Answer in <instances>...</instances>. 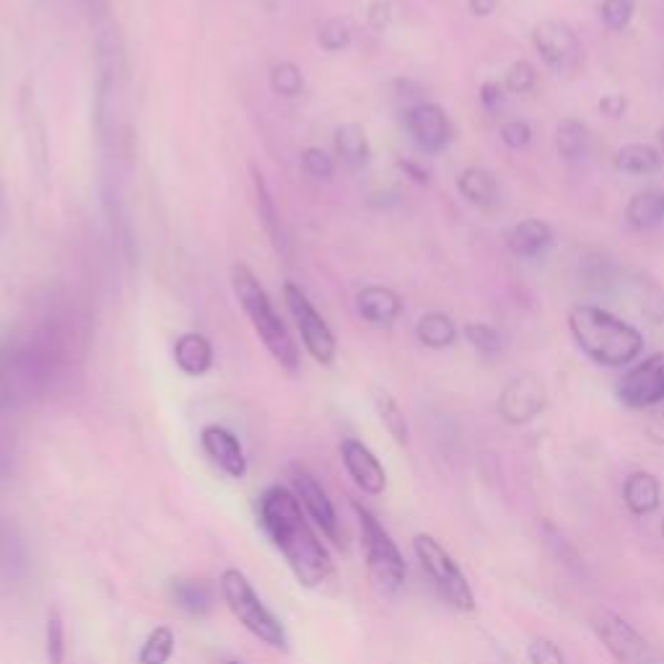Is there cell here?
I'll return each mask as SVG.
<instances>
[{"label":"cell","mask_w":664,"mask_h":664,"mask_svg":"<svg viewBox=\"0 0 664 664\" xmlns=\"http://www.w3.org/2000/svg\"><path fill=\"white\" fill-rule=\"evenodd\" d=\"M262 530L270 537V543L286 558L288 569L294 571L301 587H322L332 574L330 550L312 530L307 511L301 506L294 488L270 486L260 496L257 504Z\"/></svg>","instance_id":"cell-1"},{"label":"cell","mask_w":664,"mask_h":664,"mask_svg":"<svg viewBox=\"0 0 664 664\" xmlns=\"http://www.w3.org/2000/svg\"><path fill=\"white\" fill-rule=\"evenodd\" d=\"M569 330L576 345L592 358L594 364L610 366V369L631 364L644 351L641 332L600 307L579 304L571 309Z\"/></svg>","instance_id":"cell-2"},{"label":"cell","mask_w":664,"mask_h":664,"mask_svg":"<svg viewBox=\"0 0 664 664\" xmlns=\"http://www.w3.org/2000/svg\"><path fill=\"white\" fill-rule=\"evenodd\" d=\"M231 283L237 291V299L242 304L244 314L249 317L255 332L270 351V356L288 371L299 369V348H296L291 332L283 325L281 314L273 309V301L268 299L265 288L255 278V273L247 265H234L231 270Z\"/></svg>","instance_id":"cell-3"},{"label":"cell","mask_w":664,"mask_h":664,"mask_svg":"<svg viewBox=\"0 0 664 664\" xmlns=\"http://www.w3.org/2000/svg\"><path fill=\"white\" fill-rule=\"evenodd\" d=\"M351 506L356 511L358 530H361V548H364L366 571H369L371 584L377 587V592L392 597L405 584L408 563H405L403 553H400L390 532L382 527V522L364 504L353 501Z\"/></svg>","instance_id":"cell-4"},{"label":"cell","mask_w":664,"mask_h":664,"mask_svg":"<svg viewBox=\"0 0 664 664\" xmlns=\"http://www.w3.org/2000/svg\"><path fill=\"white\" fill-rule=\"evenodd\" d=\"M221 597H224L229 613L247 628L257 641H262L270 649H288V633L283 623L275 618L260 594L255 592L252 581L239 569H226L221 574Z\"/></svg>","instance_id":"cell-5"},{"label":"cell","mask_w":664,"mask_h":664,"mask_svg":"<svg viewBox=\"0 0 664 664\" xmlns=\"http://www.w3.org/2000/svg\"><path fill=\"white\" fill-rule=\"evenodd\" d=\"M413 550L418 563H421L423 574L431 579L434 589L441 594V600L447 602L449 607H454V610H460V613H473V587H470L467 576L462 574V569L457 566V561L449 556L447 548H444L434 535L418 532V535L413 537Z\"/></svg>","instance_id":"cell-6"},{"label":"cell","mask_w":664,"mask_h":664,"mask_svg":"<svg viewBox=\"0 0 664 664\" xmlns=\"http://www.w3.org/2000/svg\"><path fill=\"white\" fill-rule=\"evenodd\" d=\"M589 626L618 664H654L652 649L644 636L613 610L597 607L589 618Z\"/></svg>","instance_id":"cell-7"},{"label":"cell","mask_w":664,"mask_h":664,"mask_svg":"<svg viewBox=\"0 0 664 664\" xmlns=\"http://www.w3.org/2000/svg\"><path fill=\"white\" fill-rule=\"evenodd\" d=\"M283 294H286L288 309H291L296 325H299L307 351L312 353L314 361H320V364L325 366L332 364L338 345H335V335H332V330L327 327V322L322 320V314L312 307V301H309L307 296H304V291L296 288L294 283H288Z\"/></svg>","instance_id":"cell-8"},{"label":"cell","mask_w":664,"mask_h":664,"mask_svg":"<svg viewBox=\"0 0 664 664\" xmlns=\"http://www.w3.org/2000/svg\"><path fill=\"white\" fill-rule=\"evenodd\" d=\"M291 486H294V493L299 496L301 506H304L307 517L314 522V527H317L327 540H332V545H343L338 511L332 506L330 496H327L320 480L314 478L307 467L294 465L291 467Z\"/></svg>","instance_id":"cell-9"},{"label":"cell","mask_w":664,"mask_h":664,"mask_svg":"<svg viewBox=\"0 0 664 664\" xmlns=\"http://www.w3.org/2000/svg\"><path fill=\"white\" fill-rule=\"evenodd\" d=\"M618 400L626 408L644 410L664 403V353H654L633 366L618 382Z\"/></svg>","instance_id":"cell-10"},{"label":"cell","mask_w":664,"mask_h":664,"mask_svg":"<svg viewBox=\"0 0 664 664\" xmlns=\"http://www.w3.org/2000/svg\"><path fill=\"white\" fill-rule=\"evenodd\" d=\"M545 408L543 382L535 374H519L498 395V415L509 426H524L535 421Z\"/></svg>","instance_id":"cell-11"},{"label":"cell","mask_w":664,"mask_h":664,"mask_svg":"<svg viewBox=\"0 0 664 664\" xmlns=\"http://www.w3.org/2000/svg\"><path fill=\"white\" fill-rule=\"evenodd\" d=\"M532 42H535V50L540 52L545 65L553 68V71H569V68L579 63V37H576V32L566 21H540L535 26V32H532Z\"/></svg>","instance_id":"cell-12"},{"label":"cell","mask_w":664,"mask_h":664,"mask_svg":"<svg viewBox=\"0 0 664 664\" xmlns=\"http://www.w3.org/2000/svg\"><path fill=\"white\" fill-rule=\"evenodd\" d=\"M405 125H408L415 146L426 154H439L441 148L452 141V122L439 104L423 102L410 107L405 115Z\"/></svg>","instance_id":"cell-13"},{"label":"cell","mask_w":664,"mask_h":664,"mask_svg":"<svg viewBox=\"0 0 664 664\" xmlns=\"http://www.w3.org/2000/svg\"><path fill=\"white\" fill-rule=\"evenodd\" d=\"M340 460H343L345 470L361 491L369 493V496H382L384 488H387V470L364 441L345 439L340 444Z\"/></svg>","instance_id":"cell-14"},{"label":"cell","mask_w":664,"mask_h":664,"mask_svg":"<svg viewBox=\"0 0 664 664\" xmlns=\"http://www.w3.org/2000/svg\"><path fill=\"white\" fill-rule=\"evenodd\" d=\"M200 447L208 454V460L231 480H242L247 475V454L239 436L231 434L229 428L205 426L200 431Z\"/></svg>","instance_id":"cell-15"},{"label":"cell","mask_w":664,"mask_h":664,"mask_svg":"<svg viewBox=\"0 0 664 664\" xmlns=\"http://www.w3.org/2000/svg\"><path fill=\"white\" fill-rule=\"evenodd\" d=\"M623 504L633 517H649L662 504V486L652 473L636 470L623 483Z\"/></svg>","instance_id":"cell-16"},{"label":"cell","mask_w":664,"mask_h":664,"mask_svg":"<svg viewBox=\"0 0 664 664\" xmlns=\"http://www.w3.org/2000/svg\"><path fill=\"white\" fill-rule=\"evenodd\" d=\"M358 312L374 325H392L403 312V301L384 286H366L358 291Z\"/></svg>","instance_id":"cell-17"},{"label":"cell","mask_w":664,"mask_h":664,"mask_svg":"<svg viewBox=\"0 0 664 664\" xmlns=\"http://www.w3.org/2000/svg\"><path fill=\"white\" fill-rule=\"evenodd\" d=\"M174 361L187 377H203L213 366V345L205 335L187 332L174 343Z\"/></svg>","instance_id":"cell-18"},{"label":"cell","mask_w":664,"mask_h":664,"mask_svg":"<svg viewBox=\"0 0 664 664\" xmlns=\"http://www.w3.org/2000/svg\"><path fill=\"white\" fill-rule=\"evenodd\" d=\"M553 231L540 218H524L509 234V249L517 257H537L550 247Z\"/></svg>","instance_id":"cell-19"},{"label":"cell","mask_w":664,"mask_h":664,"mask_svg":"<svg viewBox=\"0 0 664 664\" xmlns=\"http://www.w3.org/2000/svg\"><path fill=\"white\" fill-rule=\"evenodd\" d=\"M626 221L636 231H649L664 221V190L649 187L636 192L626 208Z\"/></svg>","instance_id":"cell-20"},{"label":"cell","mask_w":664,"mask_h":664,"mask_svg":"<svg viewBox=\"0 0 664 664\" xmlns=\"http://www.w3.org/2000/svg\"><path fill=\"white\" fill-rule=\"evenodd\" d=\"M172 600L190 618H205L213 610V589L200 579H177L172 584Z\"/></svg>","instance_id":"cell-21"},{"label":"cell","mask_w":664,"mask_h":664,"mask_svg":"<svg viewBox=\"0 0 664 664\" xmlns=\"http://www.w3.org/2000/svg\"><path fill=\"white\" fill-rule=\"evenodd\" d=\"M457 187H460L462 198L478 208H493L498 203V182L486 169H478V166L465 169L457 179Z\"/></svg>","instance_id":"cell-22"},{"label":"cell","mask_w":664,"mask_h":664,"mask_svg":"<svg viewBox=\"0 0 664 664\" xmlns=\"http://www.w3.org/2000/svg\"><path fill=\"white\" fill-rule=\"evenodd\" d=\"M371 397H374V408H377L379 418H382L384 428L390 431L392 439H395L400 447H408L410 426H408V418H405L403 408H400V403H397L390 392L382 390V387H374V390H371Z\"/></svg>","instance_id":"cell-23"},{"label":"cell","mask_w":664,"mask_h":664,"mask_svg":"<svg viewBox=\"0 0 664 664\" xmlns=\"http://www.w3.org/2000/svg\"><path fill=\"white\" fill-rule=\"evenodd\" d=\"M615 166L620 172L636 174V177H646V174L659 172L662 166V156H659L657 148L644 146V143H628L618 151L615 156Z\"/></svg>","instance_id":"cell-24"},{"label":"cell","mask_w":664,"mask_h":664,"mask_svg":"<svg viewBox=\"0 0 664 664\" xmlns=\"http://www.w3.org/2000/svg\"><path fill=\"white\" fill-rule=\"evenodd\" d=\"M252 182H255L257 216H260L262 226H265V231H268L270 242H273L278 249H283L286 247V234H283L281 216H278V208H275L273 198H270L268 185H265V179H262V174L257 172V169L252 172Z\"/></svg>","instance_id":"cell-25"},{"label":"cell","mask_w":664,"mask_h":664,"mask_svg":"<svg viewBox=\"0 0 664 664\" xmlns=\"http://www.w3.org/2000/svg\"><path fill=\"white\" fill-rule=\"evenodd\" d=\"M415 335H418V340H421L426 348L441 351V348H449V345L457 340V327H454V322L449 320L447 314L428 312L423 314L418 327H415Z\"/></svg>","instance_id":"cell-26"},{"label":"cell","mask_w":664,"mask_h":664,"mask_svg":"<svg viewBox=\"0 0 664 664\" xmlns=\"http://www.w3.org/2000/svg\"><path fill=\"white\" fill-rule=\"evenodd\" d=\"M556 146H558V154H561L566 161L581 159V156L587 154V148H589L587 125L579 120H574V117H566V120L558 122Z\"/></svg>","instance_id":"cell-27"},{"label":"cell","mask_w":664,"mask_h":664,"mask_svg":"<svg viewBox=\"0 0 664 664\" xmlns=\"http://www.w3.org/2000/svg\"><path fill=\"white\" fill-rule=\"evenodd\" d=\"M335 146L343 161L353 169L364 166L369 161V141H366V130L361 125H343L335 135Z\"/></svg>","instance_id":"cell-28"},{"label":"cell","mask_w":664,"mask_h":664,"mask_svg":"<svg viewBox=\"0 0 664 664\" xmlns=\"http://www.w3.org/2000/svg\"><path fill=\"white\" fill-rule=\"evenodd\" d=\"M177 649V636L169 626H156L143 641L138 652V664H169Z\"/></svg>","instance_id":"cell-29"},{"label":"cell","mask_w":664,"mask_h":664,"mask_svg":"<svg viewBox=\"0 0 664 664\" xmlns=\"http://www.w3.org/2000/svg\"><path fill=\"white\" fill-rule=\"evenodd\" d=\"M45 652L47 664L65 662V623L58 610L47 613V631H45Z\"/></svg>","instance_id":"cell-30"},{"label":"cell","mask_w":664,"mask_h":664,"mask_svg":"<svg viewBox=\"0 0 664 664\" xmlns=\"http://www.w3.org/2000/svg\"><path fill=\"white\" fill-rule=\"evenodd\" d=\"M270 86H273L275 94L296 96L304 89V78H301V71L294 63H281L275 65L273 73H270Z\"/></svg>","instance_id":"cell-31"},{"label":"cell","mask_w":664,"mask_h":664,"mask_svg":"<svg viewBox=\"0 0 664 664\" xmlns=\"http://www.w3.org/2000/svg\"><path fill=\"white\" fill-rule=\"evenodd\" d=\"M465 338L467 343L473 345L475 351L483 353L486 358H493L496 353H501V338H498V332L488 325H467L465 327Z\"/></svg>","instance_id":"cell-32"},{"label":"cell","mask_w":664,"mask_h":664,"mask_svg":"<svg viewBox=\"0 0 664 664\" xmlns=\"http://www.w3.org/2000/svg\"><path fill=\"white\" fill-rule=\"evenodd\" d=\"M633 11H636L633 0H605L600 8L602 21H605L607 29H613V32H623V29L631 24Z\"/></svg>","instance_id":"cell-33"},{"label":"cell","mask_w":664,"mask_h":664,"mask_svg":"<svg viewBox=\"0 0 664 664\" xmlns=\"http://www.w3.org/2000/svg\"><path fill=\"white\" fill-rule=\"evenodd\" d=\"M527 659L530 664H566V654H563L561 646L553 639H545V636H537L527 646Z\"/></svg>","instance_id":"cell-34"},{"label":"cell","mask_w":664,"mask_h":664,"mask_svg":"<svg viewBox=\"0 0 664 664\" xmlns=\"http://www.w3.org/2000/svg\"><path fill=\"white\" fill-rule=\"evenodd\" d=\"M535 81H537L535 68H532L527 60H519V63L511 65L509 73H506L504 89L511 91V94H530V91L535 89Z\"/></svg>","instance_id":"cell-35"},{"label":"cell","mask_w":664,"mask_h":664,"mask_svg":"<svg viewBox=\"0 0 664 664\" xmlns=\"http://www.w3.org/2000/svg\"><path fill=\"white\" fill-rule=\"evenodd\" d=\"M301 161H304V169L317 179H327L335 172V161H332V156L327 154V151H322V148H307Z\"/></svg>","instance_id":"cell-36"},{"label":"cell","mask_w":664,"mask_h":664,"mask_svg":"<svg viewBox=\"0 0 664 664\" xmlns=\"http://www.w3.org/2000/svg\"><path fill=\"white\" fill-rule=\"evenodd\" d=\"M501 141L509 148L519 151V148L530 146L532 141V128L524 120H509L501 125Z\"/></svg>","instance_id":"cell-37"},{"label":"cell","mask_w":664,"mask_h":664,"mask_svg":"<svg viewBox=\"0 0 664 664\" xmlns=\"http://www.w3.org/2000/svg\"><path fill=\"white\" fill-rule=\"evenodd\" d=\"M320 42L325 50L330 52H338L343 50L345 45H348V26L343 24V21H327L325 26H322V34H320Z\"/></svg>","instance_id":"cell-38"},{"label":"cell","mask_w":664,"mask_h":664,"mask_svg":"<svg viewBox=\"0 0 664 664\" xmlns=\"http://www.w3.org/2000/svg\"><path fill=\"white\" fill-rule=\"evenodd\" d=\"M504 91H506L504 83L486 81L483 83V89H480V102H483V107H486L488 112H498V109L504 107V102H506Z\"/></svg>","instance_id":"cell-39"},{"label":"cell","mask_w":664,"mask_h":664,"mask_svg":"<svg viewBox=\"0 0 664 664\" xmlns=\"http://www.w3.org/2000/svg\"><path fill=\"white\" fill-rule=\"evenodd\" d=\"M626 96L623 94H607L600 99V112L607 117H613V120H618V117L626 115Z\"/></svg>","instance_id":"cell-40"},{"label":"cell","mask_w":664,"mask_h":664,"mask_svg":"<svg viewBox=\"0 0 664 664\" xmlns=\"http://www.w3.org/2000/svg\"><path fill=\"white\" fill-rule=\"evenodd\" d=\"M498 0H470V11L475 13V16H491L493 11H496Z\"/></svg>","instance_id":"cell-41"},{"label":"cell","mask_w":664,"mask_h":664,"mask_svg":"<svg viewBox=\"0 0 664 664\" xmlns=\"http://www.w3.org/2000/svg\"><path fill=\"white\" fill-rule=\"evenodd\" d=\"M657 138H659V148H662V151H664V125H662V128H659Z\"/></svg>","instance_id":"cell-42"},{"label":"cell","mask_w":664,"mask_h":664,"mask_svg":"<svg viewBox=\"0 0 664 664\" xmlns=\"http://www.w3.org/2000/svg\"><path fill=\"white\" fill-rule=\"evenodd\" d=\"M0 224H3V195H0Z\"/></svg>","instance_id":"cell-43"},{"label":"cell","mask_w":664,"mask_h":664,"mask_svg":"<svg viewBox=\"0 0 664 664\" xmlns=\"http://www.w3.org/2000/svg\"><path fill=\"white\" fill-rule=\"evenodd\" d=\"M662 540H664V519H662Z\"/></svg>","instance_id":"cell-44"},{"label":"cell","mask_w":664,"mask_h":664,"mask_svg":"<svg viewBox=\"0 0 664 664\" xmlns=\"http://www.w3.org/2000/svg\"><path fill=\"white\" fill-rule=\"evenodd\" d=\"M226 664H242V662H226Z\"/></svg>","instance_id":"cell-45"}]
</instances>
